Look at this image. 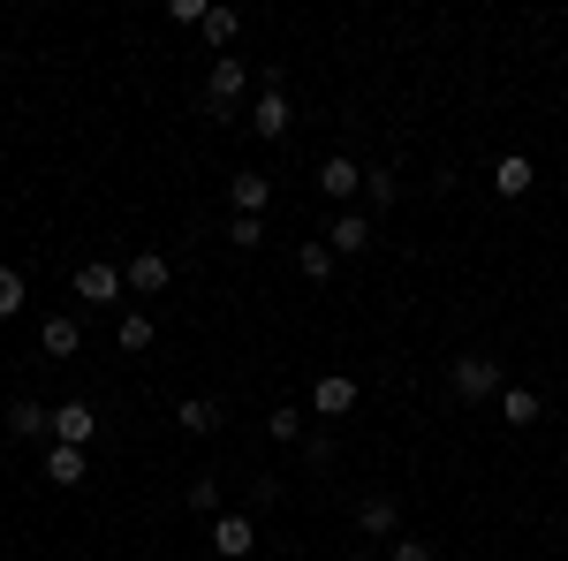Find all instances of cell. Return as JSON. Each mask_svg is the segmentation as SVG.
Wrapping results in <instances>:
<instances>
[{
  "label": "cell",
  "mask_w": 568,
  "mask_h": 561,
  "mask_svg": "<svg viewBox=\"0 0 568 561\" xmlns=\"http://www.w3.org/2000/svg\"><path fill=\"white\" fill-rule=\"evenodd\" d=\"M508 380H500V364L485 357V349H463L455 364H447V394L455 402H485V394H500Z\"/></svg>",
  "instance_id": "1"
},
{
  "label": "cell",
  "mask_w": 568,
  "mask_h": 561,
  "mask_svg": "<svg viewBox=\"0 0 568 561\" xmlns=\"http://www.w3.org/2000/svg\"><path fill=\"white\" fill-rule=\"evenodd\" d=\"M243 91H251V69H243V61H213V69H205V122H227Z\"/></svg>",
  "instance_id": "2"
},
{
  "label": "cell",
  "mask_w": 568,
  "mask_h": 561,
  "mask_svg": "<svg viewBox=\"0 0 568 561\" xmlns=\"http://www.w3.org/2000/svg\"><path fill=\"white\" fill-rule=\"evenodd\" d=\"M311 410H318V425H326V418H349L356 410V380L349 372H318V380H311Z\"/></svg>",
  "instance_id": "3"
},
{
  "label": "cell",
  "mask_w": 568,
  "mask_h": 561,
  "mask_svg": "<svg viewBox=\"0 0 568 561\" xmlns=\"http://www.w3.org/2000/svg\"><path fill=\"white\" fill-rule=\"evenodd\" d=\"M356 531L364 539H402V501L394 493H364L356 501Z\"/></svg>",
  "instance_id": "4"
},
{
  "label": "cell",
  "mask_w": 568,
  "mask_h": 561,
  "mask_svg": "<svg viewBox=\"0 0 568 561\" xmlns=\"http://www.w3.org/2000/svg\"><path fill=\"white\" fill-rule=\"evenodd\" d=\"M122 289H130V281H122V266H106V259L77 266V303H114Z\"/></svg>",
  "instance_id": "5"
},
{
  "label": "cell",
  "mask_w": 568,
  "mask_h": 561,
  "mask_svg": "<svg viewBox=\"0 0 568 561\" xmlns=\"http://www.w3.org/2000/svg\"><path fill=\"white\" fill-rule=\"evenodd\" d=\"M91 432H99V410L91 402H61L53 410V448H91Z\"/></svg>",
  "instance_id": "6"
},
{
  "label": "cell",
  "mask_w": 568,
  "mask_h": 561,
  "mask_svg": "<svg viewBox=\"0 0 568 561\" xmlns=\"http://www.w3.org/2000/svg\"><path fill=\"white\" fill-rule=\"evenodd\" d=\"M258 547V517H213V554L220 561H243Z\"/></svg>",
  "instance_id": "7"
},
{
  "label": "cell",
  "mask_w": 568,
  "mask_h": 561,
  "mask_svg": "<svg viewBox=\"0 0 568 561\" xmlns=\"http://www.w3.org/2000/svg\"><path fill=\"white\" fill-rule=\"evenodd\" d=\"M122 281H130L136 297H160V289H168V281H175V266L160 259V251H136V259L122 266Z\"/></svg>",
  "instance_id": "8"
},
{
  "label": "cell",
  "mask_w": 568,
  "mask_h": 561,
  "mask_svg": "<svg viewBox=\"0 0 568 561\" xmlns=\"http://www.w3.org/2000/svg\"><path fill=\"white\" fill-rule=\"evenodd\" d=\"M251 130H258V137H288V130H296V107H288V91H258V107H251Z\"/></svg>",
  "instance_id": "9"
},
{
  "label": "cell",
  "mask_w": 568,
  "mask_h": 561,
  "mask_svg": "<svg viewBox=\"0 0 568 561\" xmlns=\"http://www.w3.org/2000/svg\"><path fill=\"white\" fill-rule=\"evenodd\" d=\"M326 243H334V259H364L372 251V213H342L326 228Z\"/></svg>",
  "instance_id": "10"
},
{
  "label": "cell",
  "mask_w": 568,
  "mask_h": 561,
  "mask_svg": "<svg viewBox=\"0 0 568 561\" xmlns=\"http://www.w3.org/2000/svg\"><path fill=\"white\" fill-rule=\"evenodd\" d=\"M318 190H326V198H356V190H364V168H356L349 152H326V160H318Z\"/></svg>",
  "instance_id": "11"
},
{
  "label": "cell",
  "mask_w": 568,
  "mask_h": 561,
  "mask_svg": "<svg viewBox=\"0 0 568 561\" xmlns=\"http://www.w3.org/2000/svg\"><path fill=\"white\" fill-rule=\"evenodd\" d=\"M8 432H16V440H53V410L31 402V394H16V402H8Z\"/></svg>",
  "instance_id": "12"
},
{
  "label": "cell",
  "mask_w": 568,
  "mask_h": 561,
  "mask_svg": "<svg viewBox=\"0 0 568 561\" xmlns=\"http://www.w3.org/2000/svg\"><path fill=\"white\" fill-rule=\"evenodd\" d=\"M227 198H235V213H251V220H265V206H273V182L265 174H227Z\"/></svg>",
  "instance_id": "13"
},
{
  "label": "cell",
  "mask_w": 568,
  "mask_h": 561,
  "mask_svg": "<svg viewBox=\"0 0 568 561\" xmlns=\"http://www.w3.org/2000/svg\"><path fill=\"white\" fill-rule=\"evenodd\" d=\"M39 349L45 357H77V349H84V327H77L69 311H53V319L39 327Z\"/></svg>",
  "instance_id": "14"
},
{
  "label": "cell",
  "mask_w": 568,
  "mask_h": 561,
  "mask_svg": "<svg viewBox=\"0 0 568 561\" xmlns=\"http://www.w3.org/2000/svg\"><path fill=\"white\" fill-rule=\"evenodd\" d=\"M220 418H227V410H220L213 394H190V402L175 410V425H182V432H197V440H205V432H220Z\"/></svg>",
  "instance_id": "15"
},
{
  "label": "cell",
  "mask_w": 568,
  "mask_h": 561,
  "mask_svg": "<svg viewBox=\"0 0 568 561\" xmlns=\"http://www.w3.org/2000/svg\"><path fill=\"white\" fill-rule=\"evenodd\" d=\"M530 182H538V168H530L524 152H508V160H500V168H493V190H500V198H524Z\"/></svg>",
  "instance_id": "16"
},
{
  "label": "cell",
  "mask_w": 568,
  "mask_h": 561,
  "mask_svg": "<svg viewBox=\"0 0 568 561\" xmlns=\"http://www.w3.org/2000/svg\"><path fill=\"white\" fill-rule=\"evenodd\" d=\"M45 478L53 485H84V448H45Z\"/></svg>",
  "instance_id": "17"
},
{
  "label": "cell",
  "mask_w": 568,
  "mask_h": 561,
  "mask_svg": "<svg viewBox=\"0 0 568 561\" xmlns=\"http://www.w3.org/2000/svg\"><path fill=\"white\" fill-rule=\"evenodd\" d=\"M500 410H508V425H538V418H546V402L530 388H500Z\"/></svg>",
  "instance_id": "18"
},
{
  "label": "cell",
  "mask_w": 568,
  "mask_h": 561,
  "mask_svg": "<svg viewBox=\"0 0 568 561\" xmlns=\"http://www.w3.org/2000/svg\"><path fill=\"white\" fill-rule=\"evenodd\" d=\"M152 342H160V327H152V311H122V349H130V357H144Z\"/></svg>",
  "instance_id": "19"
},
{
  "label": "cell",
  "mask_w": 568,
  "mask_h": 561,
  "mask_svg": "<svg viewBox=\"0 0 568 561\" xmlns=\"http://www.w3.org/2000/svg\"><path fill=\"white\" fill-rule=\"evenodd\" d=\"M334 243H326V236H318V243H304V251H296V273H304V281H326V273H334Z\"/></svg>",
  "instance_id": "20"
},
{
  "label": "cell",
  "mask_w": 568,
  "mask_h": 561,
  "mask_svg": "<svg viewBox=\"0 0 568 561\" xmlns=\"http://www.w3.org/2000/svg\"><path fill=\"white\" fill-rule=\"evenodd\" d=\"M182 501H190V517H220V478L213 471L190 478V485H182Z\"/></svg>",
  "instance_id": "21"
},
{
  "label": "cell",
  "mask_w": 568,
  "mask_h": 561,
  "mask_svg": "<svg viewBox=\"0 0 568 561\" xmlns=\"http://www.w3.org/2000/svg\"><path fill=\"white\" fill-rule=\"evenodd\" d=\"M296 455H304V471H326V463H334V432H326V425H311L304 440H296Z\"/></svg>",
  "instance_id": "22"
},
{
  "label": "cell",
  "mask_w": 568,
  "mask_h": 561,
  "mask_svg": "<svg viewBox=\"0 0 568 561\" xmlns=\"http://www.w3.org/2000/svg\"><path fill=\"white\" fill-rule=\"evenodd\" d=\"M394 198H402V182H394V168H372V174H364V206H372V213H387Z\"/></svg>",
  "instance_id": "23"
},
{
  "label": "cell",
  "mask_w": 568,
  "mask_h": 561,
  "mask_svg": "<svg viewBox=\"0 0 568 561\" xmlns=\"http://www.w3.org/2000/svg\"><path fill=\"white\" fill-rule=\"evenodd\" d=\"M197 31H205V46H235L243 16H235V8H205V23H197Z\"/></svg>",
  "instance_id": "24"
},
{
  "label": "cell",
  "mask_w": 568,
  "mask_h": 561,
  "mask_svg": "<svg viewBox=\"0 0 568 561\" xmlns=\"http://www.w3.org/2000/svg\"><path fill=\"white\" fill-rule=\"evenodd\" d=\"M227 243H235V251H258V243H265V220L235 213V220H227Z\"/></svg>",
  "instance_id": "25"
},
{
  "label": "cell",
  "mask_w": 568,
  "mask_h": 561,
  "mask_svg": "<svg viewBox=\"0 0 568 561\" xmlns=\"http://www.w3.org/2000/svg\"><path fill=\"white\" fill-rule=\"evenodd\" d=\"M265 432H273V440H288V448H296V440H304V410H273V418H265Z\"/></svg>",
  "instance_id": "26"
},
{
  "label": "cell",
  "mask_w": 568,
  "mask_h": 561,
  "mask_svg": "<svg viewBox=\"0 0 568 561\" xmlns=\"http://www.w3.org/2000/svg\"><path fill=\"white\" fill-rule=\"evenodd\" d=\"M387 561H439V554H433V539H417V531H402V539L387 547Z\"/></svg>",
  "instance_id": "27"
},
{
  "label": "cell",
  "mask_w": 568,
  "mask_h": 561,
  "mask_svg": "<svg viewBox=\"0 0 568 561\" xmlns=\"http://www.w3.org/2000/svg\"><path fill=\"white\" fill-rule=\"evenodd\" d=\"M16 311H23V273L0 266V319H16Z\"/></svg>",
  "instance_id": "28"
},
{
  "label": "cell",
  "mask_w": 568,
  "mask_h": 561,
  "mask_svg": "<svg viewBox=\"0 0 568 561\" xmlns=\"http://www.w3.org/2000/svg\"><path fill=\"white\" fill-rule=\"evenodd\" d=\"M349 561H379V554H372V547H356V554H349Z\"/></svg>",
  "instance_id": "29"
}]
</instances>
